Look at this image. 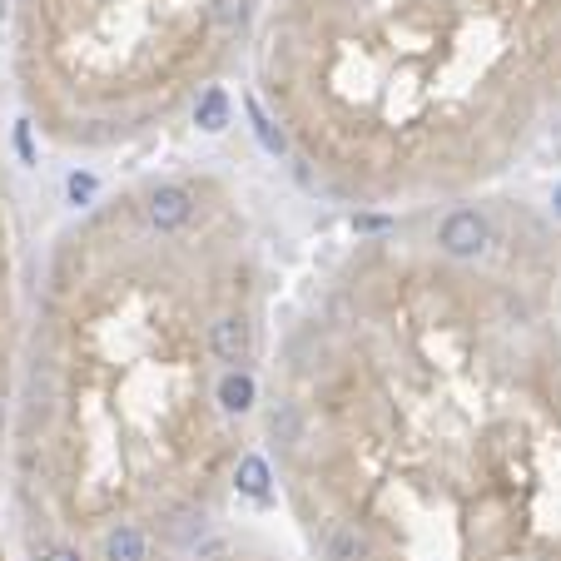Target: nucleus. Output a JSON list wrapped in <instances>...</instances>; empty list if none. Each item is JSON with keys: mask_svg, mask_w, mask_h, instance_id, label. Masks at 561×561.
Returning <instances> with one entry per match:
<instances>
[{"mask_svg": "<svg viewBox=\"0 0 561 561\" xmlns=\"http://www.w3.org/2000/svg\"><path fill=\"white\" fill-rule=\"evenodd\" d=\"M487 244H492V229L477 209H452L437 229V249L452 259H477V254H487Z\"/></svg>", "mask_w": 561, "mask_h": 561, "instance_id": "nucleus-1", "label": "nucleus"}, {"mask_svg": "<svg viewBox=\"0 0 561 561\" xmlns=\"http://www.w3.org/2000/svg\"><path fill=\"white\" fill-rule=\"evenodd\" d=\"M209 348L219 353V363L244 368L249 353H254V328H249V318H244V313H224V318L209 328Z\"/></svg>", "mask_w": 561, "mask_h": 561, "instance_id": "nucleus-2", "label": "nucleus"}, {"mask_svg": "<svg viewBox=\"0 0 561 561\" xmlns=\"http://www.w3.org/2000/svg\"><path fill=\"white\" fill-rule=\"evenodd\" d=\"M189 209H194V194L184 184H159L149 194V224L154 229H179L189 219Z\"/></svg>", "mask_w": 561, "mask_h": 561, "instance_id": "nucleus-3", "label": "nucleus"}, {"mask_svg": "<svg viewBox=\"0 0 561 561\" xmlns=\"http://www.w3.org/2000/svg\"><path fill=\"white\" fill-rule=\"evenodd\" d=\"M323 557L328 561H368V542L358 537V527L328 522V527H323Z\"/></svg>", "mask_w": 561, "mask_h": 561, "instance_id": "nucleus-4", "label": "nucleus"}, {"mask_svg": "<svg viewBox=\"0 0 561 561\" xmlns=\"http://www.w3.org/2000/svg\"><path fill=\"white\" fill-rule=\"evenodd\" d=\"M105 561H149V537H144L140 527H130V522L110 527V537H105Z\"/></svg>", "mask_w": 561, "mask_h": 561, "instance_id": "nucleus-5", "label": "nucleus"}, {"mask_svg": "<svg viewBox=\"0 0 561 561\" xmlns=\"http://www.w3.org/2000/svg\"><path fill=\"white\" fill-rule=\"evenodd\" d=\"M254 398H259V388H254V378H249L244 368H229V373L219 378V408H224V413H249Z\"/></svg>", "mask_w": 561, "mask_h": 561, "instance_id": "nucleus-6", "label": "nucleus"}, {"mask_svg": "<svg viewBox=\"0 0 561 561\" xmlns=\"http://www.w3.org/2000/svg\"><path fill=\"white\" fill-rule=\"evenodd\" d=\"M194 120H199V130L219 135V130L229 125V95H224L219 85H209V90L199 95V105H194Z\"/></svg>", "mask_w": 561, "mask_h": 561, "instance_id": "nucleus-7", "label": "nucleus"}, {"mask_svg": "<svg viewBox=\"0 0 561 561\" xmlns=\"http://www.w3.org/2000/svg\"><path fill=\"white\" fill-rule=\"evenodd\" d=\"M234 482H239V492H244V497H269V462H264L259 452H244V457H239Z\"/></svg>", "mask_w": 561, "mask_h": 561, "instance_id": "nucleus-8", "label": "nucleus"}, {"mask_svg": "<svg viewBox=\"0 0 561 561\" xmlns=\"http://www.w3.org/2000/svg\"><path fill=\"white\" fill-rule=\"evenodd\" d=\"M269 432L279 437L283 447H298V442H303V418H298V408H293V403H274V408H269Z\"/></svg>", "mask_w": 561, "mask_h": 561, "instance_id": "nucleus-9", "label": "nucleus"}, {"mask_svg": "<svg viewBox=\"0 0 561 561\" xmlns=\"http://www.w3.org/2000/svg\"><path fill=\"white\" fill-rule=\"evenodd\" d=\"M249 120H254V135H259V144H264L269 154H283V149H288V144H283V135L269 125V115L259 110V100H249Z\"/></svg>", "mask_w": 561, "mask_h": 561, "instance_id": "nucleus-10", "label": "nucleus"}, {"mask_svg": "<svg viewBox=\"0 0 561 561\" xmlns=\"http://www.w3.org/2000/svg\"><path fill=\"white\" fill-rule=\"evenodd\" d=\"M249 5H254V0H219V5H214V20L234 30V25H244V20H249Z\"/></svg>", "mask_w": 561, "mask_h": 561, "instance_id": "nucleus-11", "label": "nucleus"}, {"mask_svg": "<svg viewBox=\"0 0 561 561\" xmlns=\"http://www.w3.org/2000/svg\"><path fill=\"white\" fill-rule=\"evenodd\" d=\"M65 189H70V199H75V204H90V199H95V174H70V179H65Z\"/></svg>", "mask_w": 561, "mask_h": 561, "instance_id": "nucleus-12", "label": "nucleus"}, {"mask_svg": "<svg viewBox=\"0 0 561 561\" xmlns=\"http://www.w3.org/2000/svg\"><path fill=\"white\" fill-rule=\"evenodd\" d=\"M15 149H20V159H25V164L35 159V149H30V125H15Z\"/></svg>", "mask_w": 561, "mask_h": 561, "instance_id": "nucleus-13", "label": "nucleus"}, {"mask_svg": "<svg viewBox=\"0 0 561 561\" xmlns=\"http://www.w3.org/2000/svg\"><path fill=\"white\" fill-rule=\"evenodd\" d=\"M40 561H80V552H70V547H50Z\"/></svg>", "mask_w": 561, "mask_h": 561, "instance_id": "nucleus-14", "label": "nucleus"}, {"mask_svg": "<svg viewBox=\"0 0 561 561\" xmlns=\"http://www.w3.org/2000/svg\"><path fill=\"white\" fill-rule=\"evenodd\" d=\"M0 432H5V408H0Z\"/></svg>", "mask_w": 561, "mask_h": 561, "instance_id": "nucleus-15", "label": "nucleus"}, {"mask_svg": "<svg viewBox=\"0 0 561 561\" xmlns=\"http://www.w3.org/2000/svg\"><path fill=\"white\" fill-rule=\"evenodd\" d=\"M557 214H561V189H557Z\"/></svg>", "mask_w": 561, "mask_h": 561, "instance_id": "nucleus-16", "label": "nucleus"}]
</instances>
